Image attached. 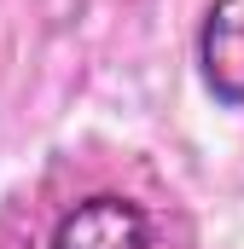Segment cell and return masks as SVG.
<instances>
[{
	"mask_svg": "<svg viewBox=\"0 0 244 249\" xmlns=\"http://www.w3.org/2000/svg\"><path fill=\"white\" fill-rule=\"evenodd\" d=\"M47 249H151V214L122 191H93L53 220Z\"/></svg>",
	"mask_w": 244,
	"mask_h": 249,
	"instance_id": "1",
	"label": "cell"
},
{
	"mask_svg": "<svg viewBox=\"0 0 244 249\" xmlns=\"http://www.w3.org/2000/svg\"><path fill=\"white\" fill-rule=\"evenodd\" d=\"M198 75L221 110H244V0H209L198 18Z\"/></svg>",
	"mask_w": 244,
	"mask_h": 249,
	"instance_id": "2",
	"label": "cell"
}]
</instances>
